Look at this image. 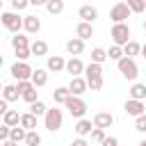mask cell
Returning a JSON list of instances; mask_svg holds the SVG:
<instances>
[{
  "instance_id": "48",
  "label": "cell",
  "mask_w": 146,
  "mask_h": 146,
  "mask_svg": "<svg viewBox=\"0 0 146 146\" xmlns=\"http://www.w3.org/2000/svg\"><path fill=\"white\" fill-rule=\"evenodd\" d=\"M0 14H2V0H0Z\"/></svg>"
},
{
  "instance_id": "9",
  "label": "cell",
  "mask_w": 146,
  "mask_h": 146,
  "mask_svg": "<svg viewBox=\"0 0 146 146\" xmlns=\"http://www.w3.org/2000/svg\"><path fill=\"white\" fill-rule=\"evenodd\" d=\"M112 123H114V116H112L110 112H96L94 119H91V125L98 128V130H107Z\"/></svg>"
},
{
  "instance_id": "36",
  "label": "cell",
  "mask_w": 146,
  "mask_h": 146,
  "mask_svg": "<svg viewBox=\"0 0 146 146\" xmlns=\"http://www.w3.org/2000/svg\"><path fill=\"white\" fill-rule=\"evenodd\" d=\"M105 55H107V59H114V62H119V59L123 57V50H121L119 46H112L110 50H105Z\"/></svg>"
},
{
  "instance_id": "18",
  "label": "cell",
  "mask_w": 146,
  "mask_h": 146,
  "mask_svg": "<svg viewBox=\"0 0 146 146\" xmlns=\"http://www.w3.org/2000/svg\"><path fill=\"white\" fill-rule=\"evenodd\" d=\"M128 94H130V100H146V84H141V82H135L130 89H128Z\"/></svg>"
},
{
  "instance_id": "6",
  "label": "cell",
  "mask_w": 146,
  "mask_h": 146,
  "mask_svg": "<svg viewBox=\"0 0 146 146\" xmlns=\"http://www.w3.org/2000/svg\"><path fill=\"white\" fill-rule=\"evenodd\" d=\"M9 73H11L14 80L25 82V80H30V75H32V66H30L27 62H14L11 68H9Z\"/></svg>"
},
{
  "instance_id": "41",
  "label": "cell",
  "mask_w": 146,
  "mask_h": 146,
  "mask_svg": "<svg viewBox=\"0 0 146 146\" xmlns=\"http://www.w3.org/2000/svg\"><path fill=\"white\" fill-rule=\"evenodd\" d=\"M98 146H119V139H116V137H107V135H105V139H103Z\"/></svg>"
},
{
  "instance_id": "7",
  "label": "cell",
  "mask_w": 146,
  "mask_h": 146,
  "mask_svg": "<svg viewBox=\"0 0 146 146\" xmlns=\"http://www.w3.org/2000/svg\"><path fill=\"white\" fill-rule=\"evenodd\" d=\"M110 18L114 21V25H116V23H125V18H130L128 5H125V2H116V5L110 9Z\"/></svg>"
},
{
  "instance_id": "49",
  "label": "cell",
  "mask_w": 146,
  "mask_h": 146,
  "mask_svg": "<svg viewBox=\"0 0 146 146\" xmlns=\"http://www.w3.org/2000/svg\"><path fill=\"white\" fill-rule=\"evenodd\" d=\"M2 87H5V84H2V82H0V91H2Z\"/></svg>"
},
{
  "instance_id": "46",
  "label": "cell",
  "mask_w": 146,
  "mask_h": 146,
  "mask_svg": "<svg viewBox=\"0 0 146 146\" xmlns=\"http://www.w3.org/2000/svg\"><path fill=\"white\" fill-rule=\"evenodd\" d=\"M2 64H5V59H2V55H0V68H2Z\"/></svg>"
},
{
  "instance_id": "13",
  "label": "cell",
  "mask_w": 146,
  "mask_h": 146,
  "mask_svg": "<svg viewBox=\"0 0 146 146\" xmlns=\"http://www.w3.org/2000/svg\"><path fill=\"white\" fill-rule=\"evenodd\" d=\"M30 82L32 87H46L48 84V71L46 68H32V75H30Z\"/></svg>"
},
{
  "instance_id": "5",
  "label": "cell",
  "mask_w": 146,
  "mask_h": 146,
  "mask_svg": "<svg viewBox=\"0 0 146 146\" xmlns=\"http://www.w3.org/2000/svg\"><path fill=\"white\" fill-rule=\"evenodd\" d=\"M64 107H66L68 114L75 116V119H84V114H87V103H84L82 98H78V96H68L66 103H64Z\"/></svg>"
},
{
  "instance_id": "39",
  "label": "cell",
  "mask_w": 146,
  "mask_h": 146,
  "mask_svg": "<svg viewBox=\"0 0 146 146\" xmlns=\"http://www.w3.org/2000/svg\"><path fill=\"white\" fill-rule=\"evenodd\" d=\"M135 130L137 132H146V114H141V116L135 119Z\"/></svg>"
},
{
  "instance_id": "26",
  "label": "cell",
  "mask_w": 146,
  "mask_h": 146,
  "mask_svg": "<svg viewBox=\"0 0 146 146\" xmlns=\"http://www.w3.org/2000/svg\"><path fill=\"white\" fill-rule=\"evenodd\" d=\"M11 48H14V50H18V48H30V39L18 32V34L11 36Z\"/></svg>"
},
{
  "instance_id": "23",
  "label": "cell",
  "mask_w": 146,
  "mask_h": 146,
  "mask_svg": "<svg viewBox=\"0 0 146 146\" xmlns=\"http://www.w3.org/2000/svg\"><path fill=\"white\" fill-rule=\"evenodd\" d=\"M0 98H2L5 103H14V100H18V91H16V87H14V84H5L2 91H0Z\"/></svg>"
},
{
  "instance_id": "33",
  "label": "cell",
  "mask_w": 146,
  "mask_h": 146,
  "mask_svg": "<svg viewBox=\"0 0 146 146\" xmlns=\"http://www.w3.org/2000/svg\"><path fill=\"white\" fill-rule=\"evenodd\" d=\"M125 5H128V9H130V14H132V11H135V14H141V11L146 9V2H144V0H128Z\"/></svg>"
},
{
  "instance_id": "3",
  "label": "cell",
  "mask_w": 146,
  "mask_h": 146,
  "mask_svg": "<svg viewBox=\"0 0 146 146\" xmlns=\"http://www.w3.org/2000/svg\"><path fill=\"white\" fill-rule=\"evenodd\" d=\"M116 68H119V73H121L125 80H137V75H139L137 62H135V59H128V57H121V59L116 62Z\"/></svg>"
},
{
  "instance_id": "30",
  "label": "cell",
  "mask_w": 146,
  "mask_h": 146,
  "mask_svg": "<svg viewBox=\"0 0 146 146\" xmlns=\"http://www.w3.org/2000/svg\"><path fill=\"white\" fill-rule=\"evenodd\" d=\"M25 139V130L21 128V125H16V128H9V141H14V144H21Z\"/></svg>"
},
{
  "instance_id": "8",
  "label": "cell",
  "mask_w": 146,
  "mask_h": 146,
  "mask_svg": "<svg viewBox=\"0 0 146 146\" xmlns=\"http://www.w3.org/2000/svg\"><path fill=\"white\" fill-rule=\"evenodd\" d=\"M64 71L71 75V78H82V71H84V64L80 57H71L64 62Z\"/></svg>"
},
{
  "instance_id": "32",
  "label": "cell",
  "mask_w": 146,
  "mask_h": 146,
  "mask_svg": "<svg viewBox=\"0 0 146 146\" xmlns=\"http://www.w3.org/2000/svg\"><path fill=\"white\" fill-rule=\"evenodd\" d=\"M46 110H48V107L43 105V100H36V103H32V105H30V114H32L34 119L43 116V114H46Z\"/></svg>"
},
{
  "instance_id": "16",
  "label": "cell",
  "mask_w": 146,
  "mask_h": 146,
  "mask_svg": "<svg viewBox=\"0 0 146 146\" xmlns=\"http://www.w3.org/2000/svg\"><path fill=\"white\" fill-rule=\"evenodd\" d=\"M94 36V25H89V23H78L75 25V39H80V41H87V39H91Z\"/></svg>"
},
{
  "instance_id": "35",
  "label": "cell",
  "mask_w": 146,
  "mask_h": 146,
  "mask_svg": "<svg viewBox=\"0 0 146 146\" xmlns=\"http://www.w3.org/2000/svg\"><path fill=\"white\" fill-rule=\"evenodd\" d=\"M21 98H23L25 103H30V105H32V103H36V100H39V91H36L34 87H30L27 91H23V94H21Z\"/></svg>"
},
{
  "instance_id": "22",
  "label": "cell",
  "mask_w": 146,
  "mask_h": 146,
  "mask_svg": "<svg viewBox=\"0 0 146 146\" xmlns=\"http://www.w3.org/2000/svg\"><path fill=\"white\" fill-rule=\"evenodd\" d=\"M18 125H21L25 132H30V130H36V119H34L30 112H25V114H21V119H18Z\"/></svg>"
},
{
  "instance_id": "29",
  "label": "cell",
  "mask_w": 146,
  "mask_h": 146,
  "mask_svg": "<svg viewBox=\"0 0 146 146\" xmlns=\"http://www.w3.org/2000/svg\"><path fill=\"white\" fill-rule=\"evenodd\" d=\"M66 98H68L66 87H57V89L52 91V100H55V105H64V103H66Z\"/></svg>"
},
{
  "instance_id": "28",
  "label": "cell",
  "mask_w": 146,
  "mask_h": 146,
  "mask_svg": "<svg viewBox=\"0 0 146 146\" xmlns=\"http://www.w3.org/2000/svg\"><path fill=\"white\" fill-rule=\"evenodd\" d=\"M107 62V55H105V48H91V64H100Z\"/></svg>"
},
{
  "instance_id": "37",
  "label": "cell",
  "mask_w": 146,
  "mask_h": 146,
  "mask_svg": "<svg viewBox=\"0 0 146 146\" xmlns=\"http://www.w3.org/2000/svg\"><path fill=\"white\" fill-rule=\"evenodd\" d=\"M14 55H16V62H27L32 55H30V48H18V50H14Z\"/></svg>"
},
{
  "instance_id": "12",
  "label": "cell",
  "mask_w": 146,
  "mask_h": 146,
  "mask_svg": "<svg viewBox=\"0 0 146 146\" xmlns=\"http://www.w3.org/2000/svg\"><path fill=\"white\" fill-rule=\"evenodd\" d=\"M66 91H68V96H82L84 91H87V84H84V78H71V82H68V87H66Z\"/></svg>"
},
{
  "instance_id": "10",
  "label": "cell",
  "mask_w": 146,
  "mask_h": 146,
  "mask_svg": "<svg viewBox=\"0 0 146 146\" xmlns=\"http://www.w3.org/2000/svg\"><path fill=\"white\" fill-rule=\"evenodd\" d=\"M123 110H125V114L128 116H141V114H146V105L141 103V100H125V105H123Z\"/></svg>"
},
{
  "instance_id": "38",
  "label": "cell",
  "mask_w": 146,
  "mask_h": 146,
  "mask_svg": "<svg viewBox=\"0 0 146 146\" xmlns=\"http://www.w3.org/2000/svg\"><path fill=\"white\" fill-rule=\"evenodd\" d=\"M27 5H30L27 0H11V11H14V14H18V11H23Z\"/></svg>"
},
{
  "instance_id": "21",
  "label": "cell",
  "mask_w": 146,
  "mask_h": 146,
  "mask_svg": "<svg viewBox=\"0 0 146 146\" xmlns=\"http://www.w3.org/2000/svg\"><path fill=\"white\" fill-rule=\"evenodd\" d=\"M30 55H34V57H43V55H48V43L41 41V39L32 41V43H30Z\"/></svg>"
},
{
  "instance_id": "45",
  "label": "cell",
  "mask_w": 146,
  "mask_h": 146,
  "mask_svg": "<svg viewBox=\"0 0 146 146\" xmlns=\"http://www.w3.org/2000/svg\"><path fill=\"white\" fill-rule=\"evenodd\" d=\"M0 146H18V144H14V141H9V139H7V141H2Z\"/></svg>"
},
{
  "instance_id": "11",
  "label": "cell",
  "mask_w": 146,
  "mask_h": 146,
  "mask_svg": "<svg viewBox=\"0 0 146 146\" xmlns=\"http://www.w3.org/2000/svg\"><path fill=\"white\" fill-rule=\"evenodd\" d=\"M78 16L82 18V23L94 25V21L98 18V9H96V7H91V5H82V7L78 9Z\"/></svg>"
},
{
  "instance_id": "44",
  "label": "cell",
  "mask_w": 146,
  "mask_h": 146,
  "mask_svg": "<svg viewBox=\"0 0 146 146\" xmlns=\"http://www.w3.org/2000/svg\"><path fill=\"white\" fill-rule=\"evenodd\" d=\"M9 110V103H5L2 98H0V116H5V112Z\"/></svg>"
},
{
  "instance_id": "34",
  "label": "cell",
  "mask_w": 146,
  "mask_h": 146,
  "mask_svg": "<svg viewBox=\"0 0 146 146\" xmlns=\"http://www.w3.org/2000/svg\"><path fill=\"white\" fill-rule=\"evenodd\" d=\"M84 84H87V89H91V91H100L103 84H105V80H103V78H89V80H84Z\"/></svg>"
},
{
  "instance_id": "2",
  "label": "cell",
  "mask_w": 146,
  "mask_h": 146,
  "mask_svg": "<svg viewBox=\"0 0 146 146\" xmlns=\"http://www.w3.org/2000/svg\"><path fill=\"white\" fill-rule=\"evenodd\" d=\"M110 36H112L114 46L123 48V46L130 41V25H128V23H116V25H112V30H110Z\"/></svg>"
},
{
  "instance_id": "42",
  "label": "cell",
  "mask_w": 146,
  "mask_h": 146,
  "mask_svg": "<svg viewBox=\"0 0 146 146\" xmlns=\"http://www.w3.org/2000/svg\"><path fill=\"white\" fill-rule=\"evenodd\" d=\"M7 139H9V128L7 125H0V144L7 141Z\"/></svg>"
},
{
  "instance_id": "1",
  "label": "cell",
  "mask_w": 146,
  "mask_h": 146,
  "mask_svg": "<svg viewBox=\"0 0 146 146\" xmlns=\"http://www.w3.org/2000/svg\"><path fill=\"white\" fill-rule=\"evenodd\" d=\"M62 123H64V114H62V110H59L57 105H55V107H48L46 114H43V125H46V130L57 132V130L62 128Z\"/></svg>"
},
{
  "instance_id": "20",
  "label": "cell",
  "mask_w": 146,
  "mask_h": 146,
  "mask_svg": "<svg viewBox=\"0 0 146 146\" xmlns=\"http://www.w3.org/2000/svg\"><path fill=\"white\" fill-rule=\"evenodd\" d=\"M121 50H123V57H128V59H135V57L141 52V43H137V41H132V39H130V41H128V43H125Z\"/></svg>"
},
{
  "instance_id": "4",
  "label": "cell",
  "mask_w": 146,
  "mask_h": 146,
  "mask_svg": "<svg viewBox=\"0 0 146 146\" xmlns=\"http://www.w3.org/2000/svg\"><path fill=\"white\" fill-rule=\"evenodd\" d=\"M0 23H2L9 32H14V34H18V32L23 30V16H18V14H14V11H2V14H0Z\"/></svg>"
},
{
  "instance_id": "31",
  "label": "cell",
  "mask_w": 146,
  "mask_h": 146,
  "mask_svg": "<svg viewBox=\"0 0 146 146\" xmlns=\"http://www.w3.org/2000/svg\"><path fill=\"white\" fill-rule=\"evenodd\" d=\"M25 146H41V135L36 132V130H30V132H25Z\"/></svg>"
},
{
  "instance_id": "14",
  "label": "cell",
  "mask_w": 146,
  "mask_h": 146,
  "mask_svg": "<svg viewBox=\"0 0 146 146\" xmlns=\"http://www.w3.org/2000/svg\"><path fill=\"white\" fill-rule=\"evenodd\" d=\"M23 30L27 32V34H36L39 30H41V21H39V16H23Z\"/></svg>"
},
{
  "instance_id": "43",
  "label": "cell",
  "mask_w": 146,
  "mask_h": 146,
  "mask_svg": "<svg viewBox=\"0 0 146 146\" xmlns=\"http://www.w3.org/2000/svg\"><path fill=\"white\" fill-rule=\"evenodd\" d=\"M71 146H89V141H87V139H82V137H78V139H73V141H71Z\"/></svg>"
},
{
  "instance_id": "25",
  "label": "cell",
  "mask_w": 146,
  "mask_h": 146,
  "mask_svg": "<svg viewBox=\"0 0 146 146\" xmlns=\"http://www.w3.org/2000/svg\"><path fill=\"white\" fill-rule=\"evenodd\" d=\"M18 119H21V114H18L16 110H7L5 116H2V125H7V128H16V125H18Z\"/></svg>"
},
{
  "instance_id": "17",
  "label": "cell",
  "mask_w": 146,
  "mask_h": 146,
  "mask_svg": "<svg viewBox=\"0 0 146 146\" xmlns=\"http://www.w3.org/2000/svg\"><path fill=\"white\" fill-rule=\"evenodd\" d=\"M66 52L71 55V57H80L82 52H84V41H80V39H68L66 41Z\"/></svg>"
},
{
  "instance_id": "40",
  "label": "cell",
  "mask_w": 146,
  "mask_h": 146,
  "mask_svg": "<svg viewBox=\"0 0 146 146\" xmlns=\"http://www.w3.org/2000/svg\"><path fill=\"white\" fill-rule=\"evenodd\" d=\"M89 135H91V141H94V144H100V141L105 139V130H98V128H94Z\"/></svg>"
},
{
  "instance_id": "47",
  "label": "cell",
  "mask_w": 146,
  "mask_h": 146,
  "mask_svg": "<svg viewBox=\"0 0 146 146\" xmlns=\"http://www.w3.org/2000/svg\"><path fill=\"white\" fill-rule=\"evenodd\" d=\"M137 146H146V141H139V144H137Z\"/></svg>"
},
{
  "instance_id": "15",
  "label": "cell",
  "mask_w": 146,
  "mask_h": 146,
  "mask_svg": "<svg viewBox=\"0 0 146 146\" xmlns=\"http://www.w3.org/2000/svg\"><path fill=\"white\" fill-rule=\"evenodd\" d=\"M64 57L62 55H50L48 57V62H46V71H50V73H62L64 71Z\"/></svg>"
},
{
  "instance_id": "27",
  "label": "cell",
  "mask_w": 146,
  "mask_h": 146,
  "mask_svg": "<svg viewBox=\"0 0 146 146\" xmlns=\"http://www.w3.org/2000/svg\"><path fill=\"white\" fill-rule=\"evenodd\" d=\"M46 9H48V14L57 16V14L64 11V0H48V2H46Z\"/></svg>"
},
{
  "instance_id": "24",
  "label": "cell",
  "mask_w": 146,
  "mask_h": 146,
  "mask_svg": "<svg viewBox=\"0 0 146 146\" xmlns=\"http://www.w3.org/2000/svg\"><path fill=\"white\" fill-rule=\"evenodd\" d=\"M82 73H84V80H89V78H103V66H100V64H91V62H89V64L84 66V71H82Z\"/></svg>"
},
{
  "instance_id": "19",
  "label": "cell",
  "mask_w": 146,
  "mask_h": 146,
  "mask_svg": "<svg viewBox=\"0 0 146 146\" xmlns=\"http://www.w3.org/2000/svg\"><path fill=\"white\" fill-rule=\"evenodd\" d=\"M73 130H75V135H78V137H82V139H84V137L94 130V125H91V121H89V119H78V123L73 125Z\"/></svg>"
}]
</instances>
